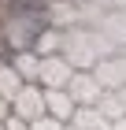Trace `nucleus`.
<instances>
[{"label":"nucleus","instance_id":"f257e3e1","mask_svg":"<svg viewBox=\"0 0 126 130\" xmlns=\"http://www.w3.org/2000/svg\"><path fill=\"white\" fill-rule=\"evenodd\" d=\"M45 0H11V15H41Z\"/></svg>","mask_w":126,"mask_h":130}]
</instances>
